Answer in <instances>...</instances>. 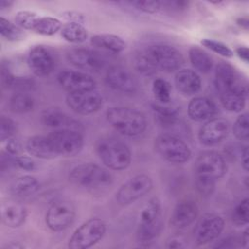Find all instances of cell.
Here are the masks:
<instances>
[{
    "instance_id": "cell-23",
    "label": "cell",
    "mask_w": 249,
    "mask_h": 249,
    "mask_svg": "<svg viewBox=\"0 0 249 249\" xmlns=\"http://www.w3.org/2000/svg\"><path fill=\"white\" fill-rule=\"evenodd\" d=\"M25 149L30 156L38 159L49 160L57 157L48 135H33L29 137L26 140Z\"/></svg>"
},
{
    "instance_id": "cell-10",
    "label": "cell",
    "mask_w": 249,
    "mask_h": 249,
    "mask_svg": "<svg viewBox=\"0 0 249 249\" xmlns=\"http://www.w3.org/2000/svg\"><path fill=\"white\" fill-rule=\"evenodd\" d=\"M194 170L196 178L217 182L227 173V163L221 154L207 151L197 157Z\"/></svg>"
},
{
    "instance_id": "cell-9",
    "label": "cell",
    "mask_w": 249,
    "mask_h": 249,
    "mask_svg": "<svg viewBox=\"0 0 249 249\" xmlns=\"http://www.w3.org/2000/svg\"><path fill=\"white\" fill-rule=\"evenodd\" d=\"M76 207L74 203L66 198L53 201L47 209L45 223L53 231H61L68 229L75 221Z\"/></svg>"
},
{
    "instance_id": "cell-53",
    "label": "cell",
    "mask_w": 249,
    "mask_h": 249,
    "mask_svg": "<svg viewBox=\"0 0 249 249\" xmlns=\"http://www.w3.org/2000/svg\"><path fill=\"white\" fill-rule=\"evenodd\" d=\"M13 4H14L13 1L1 0V1H0V8H1V10H4V9H7V8H10Z\"/></svg>"
},
{
    "instance_id": "cell-39",
    "label": "cell",
    "mask_w": 249,
    "mask_h": 249,
    "mask_svg": "<svg viewBox=\"0 0 249 249\" xmlns=\"http://www.w3.org/2000/svg\"><path fill=\"white\" fill-rule=\"evenodd\" d=\"M201 44L205 48L211 50L212 52H214L224 57H231L233 54L231 48L229 46H227L226 44H224L223 42H220V41H217L214 39L205 38V39L201 40Z\"/></svg>"
},
{
    "instance_id": "cell-32",
    "label": "cell",
    "mask_w": 249,
    "mask_h": 249,
    "mask_svg": "<svg viewBox=\"0 0 249 249\" xmlns=\"http://www.w3.org/2000/svg\"><path fill=\"white\" fill-rule=\"evenodd\" d=\"M35 99L29 92H16L9 101V107L12 112L17 114H25L33 110Z\"/></svg>"
},
{
    "instance_id": "cell-16",
    "label": "cell",
    "mask_w": 249,
    "mask_h": 249,
    "mask_svg": "<svg viewBox=\"0 0 249 249\" xmlns=\"http://www.w3.org/2000/svg\"><path fill=\"white\" fill-rule=\"evenodd\" d=\"M67 106L79 115H90L97 112L103 105V97L95 89L77 93H68Z\"/></svg>"
},
{
    "instance_id": "cell-24",
    "label": "cell",
    "mask_w": 249,
    "mask_h": 249,
    "mask_svg": "<svg viewBox=\"0 0 249 249\" xmlns=\"http://www.w3.org/2000/svg\"><path fill=\"white\" fill-rule=\"evenodd\" d=\"M1 218L5 226L17 229L22 226L27 217L26 207L17 201H7L1 207Z\"/></svg>"
},
{
    "instance_id": "cell-22",
    "label": "cell",
    "mask_w": 249,
    "mask_h": 249,
    "mask_svg": "<svg viewBox=\"0 0 249 249\" xmlns=\"http://www.w3.org/2000/svg\"><path fill=\"white\" fill-rule=\"evenodd\" d=\"M187 112L191 120L196 122H206L217 116L218 107L208 97L196 96L190 100Z\"/></svg>"
},
{
    "instance_id": "cell-12",
    "label": "cell",
    "mask_w": 249,
    "mask_h": 249,
    "mask_svg": "<svg viewBox=\"0 0 249 249\" xmlns=\"http://www.w3.org/2000/svg\"><path fill=\"white\" fill-rule=\"evenodd\" d=\"M57 156L73 157L79 154L84 146V137L79 130L58 129L48 134Z\"/></svg>"
},
{
    "instance_id": "cell-46",
    "label": "cell",
    "mask_w": 249,
    "mask_h": 249,
    "mask_svg": "<svg viewBox=\"0 0 249 249\" xmlns=\"http://www.w3.org/2000/svg\"><path fill=\"white\" fill-rule=\"evenodd\" d=\"M215 248H236L241 247L240 238L238 239L236 236H228L226 238L221 239L214 245Z\"/></svg>"
},
{
    "instance_id": "cell-26",
    "label": "cell",
    "mask_w": 249,
    "mask_h": 249,
    "mask_svg": "<svg viewBox=\"0 0 249 249\" xmlns=\"http://www.w3.org/2000/svg\"><path fill=\"white\" fill-rule=\"evenodd\" d=\"M90 44L98 49L105 50L113 53H120L124 51L126 44L124 40L115 34H96L90 38Z\"/></svg>"
},
{
    "instance_id": "cell-29",
    "label": "cell",
    "mask_w": 249,
    "mask_h": 249,
    "mask_svg": "<svg viewBox=\"0 0 249 249\" xmlns=\"http://www.w3.org/2000/svg\"><path fill=\"white\" fill-rule=\"evenodd\" d=\"M189 59L193 67L202 74L209 73L214 65L212 57L198 47H192L189 50Z\"/></svg>"
},
{
    "instance_id": "cell-13",
    "label": "cell",
    "mask_w": 249,
    "mask_h": 249,
    "mask_svg": "<svg viewBox=\"0 0 249 249\" xmlns=\"http://www.w3.org/2000/svg\"><path fill=\"white\" fill-rule=\"evenodd\" d=\"M225 228V221L222 216L216 213H204L197 221L194 237L197 245H205L222 233Z\"/></svg>"
},
{
    "instance_id": "cell-15",
    "label": "cell",
    "mask_w": 249,
    "mask_h": 249,
    "mask_svg": "<svg viewBox=\"0 0 249 249\" xmlns=\"http://www.w3.org/2000/svg\"><path fill=\"white\" fill-rule=\"evenodd\" d=\"M56 80L68 93L93 90L96 88L95 80L88 73L79 70H62L57 74Z\"/></svg>"
},
{
    "instance_id": "cell-27",
    "label": "cell",
    "mask_w": 249,
    "mask_h": 249,
    "mask_svg": "<svg viewBox=\"0 0 249 249\" xmlns=\"http://www.w3.org/2000/svg\"><path fill=\"white\" fill-rule=\"evenodd\" d=\"M40 189L39 181L31 175H22L17 178L11 185V192L18 197L32 196Z\"/></svg>"
},
{
    "instance_id": "cell-41",
    "label": "cell",
    "mask_w": 249,
    "mask_h": 249,
    "mask_svg": "<svg viewBox=\"0 0 249 249\" xmlns=\"http://www.w3.org/2000/svg\"><path fill=\"white\" fill-rule=\"evenodd\" d=\"M129 4L145 14H156L162 8V2L160 1H132Z\"/></svg>"
},
{
    "instance_id": "cell-52",
    "label": "cell",
    "mask_w": 249,
    "mask_h": 249,
    "mask_svg": "<svg viewBox=\"0 0 249 249\" xmlns=\"http://www.w3.org/2000/svg\"><path fill=\"white\" fill-rule=\"evenodd\" d=\"M248 240H249V231H248V229H245V231H243V233L241 234V237H240L241 246L242 247H247Z\"/></svg>"
},
{
    "instance_id": "cell-31",
    "label": "cell",
    "mask_w": 249,
    "mask_h": 249,
    "mask_svg": "<svg viewBox=\"0 0 249 249\" xmlns=\"http://www.w3.org/2000/svg\"><path fill=\"white\" fill-rule=\"evenodd\" d=\"M60 34L64 40L74 44H80L88 39V30L82 23L66 22L60 29Z\"/></svg>"
},
{
    "instance_id": "cell-19",
    "label": "cell",
    "mask_w": 249,
    "mask_h": 249,
    "mask_svg": "<svg viewBox=\"0 0 249 249\" xmlns=\"http://www.w3.org/2000/svg\"><path fill=\"white\" fill-rule=\"evenodd\" d=\"M26 62L31 72L37 77L48 76L54 67L52 53L44 46H34L27 53Z\"/></svg>"
},
{
    "instance_id": "cell-1",
    "label": "cell",
    "mask_w": 249,
    "mask_h": 249,
    "mask_svg": "<svg viewBox=\"0 0 249 249\" xmlns=\"http://www.w3.org/2000/svg\"><path fill=\"white\" fill-rule=\"evenodd\" d=\"M105 117L116 131L128 137L141 135L148 124L147 118L143 112L126 106L110 107L107 109Z\"/></svg>"
},
{
    "instance_id": "cell-6",
    "label": "cell",
    "mask_w": 249,
    "mask_h": 249,
    "mask_svg": "<svg viewBox=\"0 0 249 249\" xmlns=\"http://www.w3.org/2000/svg\"><path fill=\"white\" fill-rule=\"evenodd\" d=\"M107 230L106 223L100 218H90L80 225L68 240L71 249H87L99 242Z\"/></svg>"
},
{
    "instance_id": "cell-51",
    "label": "cell",
    "mask_w": 249,
    "mask_h": 249,
    "mask_svg": "<svg viewBox=\"0 0 249 249\" xmlns=\"http://www.w3.org/2000/svg\"><path fill=\"white\" fill-rule=\"evenodd\" d=\"M236 23L243 29L247 30L248 29V25H249V21H248V18H245V17H241V18H238L236 19Z\"/></svg>"
},
{
    "instance_id": "cell-25",
    "label": "cell",
    "mask_w": 249,
    "mask_h": 249,
    "mask_svg": "<svg viewBox=\"0 0 249 249\" xmlns=\"http://www.w3.org/2000/svg\"><path fill=\"white\" fill-rule=\"evenodd\" d=\"M175 85L177 89L185 94L192 95L201 89V79L199 75L192 69H180L175 74Z\"/></svg>"
},
{
    "instance_id": "cell-42",
    "label": "cell",
    "mask_w": 249,
    "mask_h": 249,
    "mask_svg": "<svg viewBox=\"0 0 249 249\" xmlns=\"http://www.w3.org/2000/svg\"><path fill=\"white\" fill-rule=\"evenodd\" d=\"M37 14L31 11H18L15 16V23L21 29L30 30Z\"/></svg>"
},
{
    "instance_id": "cell-35",
    "label": "cell",
    "mask_w": 249,
    "mask_h": 249,
    "mask_svg": "<svg viewBox=\"0 0 249 249\" xmlns=\"http://www.w3.org/2000/svg\"><path fill=\"white\" fill-rule=\"evenodd\" d=\"M0 33L3 38L10 42L18 41L23 37L22 29L4 17L0 18Z\"/></svg>"
},
{
    "instance_id": "cell-36",
    "label": "cell",
    "mask_w": 249,
    "mask_h": 249,
    "mask_svg": "<svg viewBox=\"0 0 249 249\" xmlns=\"http://www.w3.org/2000/svg\"><path fill=\"white\" fill-rule=\"evenodd\" d=\"M133 64L134 68L144 76H152L158 70L144 51L139 52L134 56Z\"/></svg>"
},
{
    "instance_id": "cell-3",
    "label": "cell",
    "mask_w": 249,
    "mask_h": 249,
    "mask_svg": "<svg viewBox=\"0 0 249 249\" xmlns=\"http://www.w3.org/2000/svg\"><path fill=\"white\" fill-rule=\"evenodd\" d=\"M162 229V211L158 197L151 198L141 209L136 228V239L139 242H150Z\"/></svg>"
},
{
    "instance_id": "cell-38",
    "label": "cell",
    "mask_w": 249,
    "mask_h": 249,
    "mask_svg": "<svg viewBox=\"0 0 249 249\" xmlns=\"http://www.w3.org/2000/svg\"><path fill=\"white\" fill-rule=\"evenodd\" d=\"M233 135L239 139L246 141L249 137V120L248 114L243 113L237 117L232 125Z\"/></svg>"
},
{
    "instance_id": "cell-8",
    "label": "cell",
    "mask_w": 249,
    "mask_h": 249,
    "mask_svg": "<svg viewBox=\"0 0 249 249\" xmlns=\"http://www.w3.org/2000/svg\"><path fill=\"white\" fill-rule=\"evenodd\" d=\"M157 69L165 72L180 70L185 62L184 56L179 50L166 44H155L144 50Z\"/></svg>"
},
{
    "instance_id": "cell-48",
    "label": "cell",
    "mask_w": 249,
    "mask_h": 249,
    "mask_svg": "<svg viewBox=\"0 0 249 249\" xmlns=\"http://www.w3.org/2000/svg\"><path fill=\"white\" fill-rule=\"evenodd\" d=\"M235 53L237 56L243 60L245 63H248L249 61V53H248V48L246 46H239L235 49Z\"/></svg>"
},
{
    "instance_id": "cell-43",
    "label": "cell",
    "mask_w": 249,
    "mask_h": 249,
    "mask_svg": "<svg viewBox=\"0 0 249 249\" xmlns=\"http://www.w3.org/2000/svg\"><path fill=\"white\" fill-rule=\"evenodd\" d=\"M195 185L197 190V192L204 196H209L213 194L216 186V182L201 179V178H196L195 179Z\"/></svg>"
},
{
    "instance_id": "cell-18",
    "label": "cell",
    "mask_w": 249,
    "mask_h": 249,
    "mask_svg": "<svg viewBox=\"0 0 249 249\" xmlns=\"http://www.w3.org/2000/svg\"><path fill=\"white\" fill-rule=\"evenodd\" d=\"M229 130V122L226 119L215 117L202 124L198 131V140L204 146H214L228 136Z\"/></svg>"
},
{
    "instance_id": "cell-7",
    "label": "cell",
    "mask_w": 249,
    "mask_h": 249,
    "mask_svg": "<svg viewBox=\"0 0 249 249\" xmlns=\"http://www.w3.org/2000/svg\"><path fill=\"white\" fill-rule=\"evenodd\" d=\"M155 150L165 160L171 163H184L192 156L187 143L176 135L162 133L155 139Z\"/></svg>"
},
{
    "instance_id": "cell-20",
    "label": "cell",
    "mask_w": 249,
    "mask_h": 249,
    "mask_svg": "<svg viewBox=\"0 0 249 249\" xmlns=\"http://www.w3.org/2000/svg\"><path fill=\"white\" fill-rule=\"evenodd\" d=\"M41 121L44 125L53 130L75 129L80 131L82 127L80 122L71 118L67 113L56 107L45 109L41 114Z\"/></svg>"
},
{
    "instance_id": "cell-47",
    "label": "cell",
    "mask_w": 249,
    "mask_h": 249,
    "mask_svg": "<svg viewBox=\"0 0 249 249\" xmlns=\"http://www.w3.org/2000/svg\"><path fill=\"white\" fill-rule=\"evenodd\" d=\"M63 18L68 20V22H78L82 23L84 22L85 18L84 16L79 13V12H74V11H67L63 13Z\"/></svg>"
},
{
    "instance_id": "cell-21",
    "label": "cell",
    "mask_w": 249,
    "mask_h": 249,
    "mask_svg": "<svg viewBox=\"0 0 249 249\" xmlns=\"http://www.w3.org/2000/svg\"><path fill=\"white\" fill-rule=\"evenodd\" d=\"M198 215V207L194 200L179 201L171 214L170 224L177 230H183L195 222Z\"/></svg>"
},
{
    "instance_id": "cell-33",
    "label": "cell",
    "mask_w": 249,
    "mask_h": 249,
    "mask_svg": "<svg viewBox=\"0 0 249 249\" xmlns=\"http://www.w3.org/2000/svg\"><path fill=\"white\" fill-rule=\"evenodd\" d=\"M152 92L157 102L168 104L171 101V86L161 78H157L153 81Z\"/></svg>"
},
{
    "instance_id": "cell-50",
    "label": "cell",
    "mask_w": 249,
    "mask_h": 249,
    "mask_svg": "<svg viewBox=\"0 0 249 249\" xmlns=\"http://www.w3.org/2000/svg\"><path fill=\"white\" fill-rule=\"evenodd\" d=\"M166 247L167 248H182V247H184V245L181 240H179L177 238H172L167 242Z\"/></svg>"
},
{
    "instance_id": "cell-4",
    "label": "cell",
    "mask_w": 249,
    "mask_h": 249,
    "mask_svg": "<svg viewBox=\"0 0 249 249\" xmlns=\"http://www.w3.org/2000/svg\"><path fill=\"white\" fill-rule=\"evenodd\" d=\"M68 179L73 185L84 189H97L111 185L113 182L112 174L93 162H84L74 166L68 174Z\"/></svg>"
},
{
    "instance_id": "cell-28",
    "label": "cell",
    "mask_w": 249,
    "mask_h": 249,
    "mask_svg": "<svg viewBox=\"0 0 249 249\" xmlns=\"http://www.w3.org/2000/svg\"><path fill=\"white\" fill-rule=\"evenodd\" d=\"M61 27L62 23L58 18L37 15V17L33 20L30 30L40 35L52 36L59 31Z\"/></svg>"
},
{
    "instance_id": "cell-40",
    "label": "cell",
    "mask_w": 249,
    "mask_h": 249,
    "mask_svg": "<svg viewBox=\"0 0 249 249\" xmlns=\"http://www.w3.org/2000/svg\"><path fill=\"white\" fill-rule=\"evenodd\" d=\"M17 131V124L10 117L1 116L0 120V139L2 142L7 141L8 139L14 137Z\"/></svg>"
},
{
    "instance_id": "cell-45",
    "label": "cell",
    "mask_w": 249,
    "mask_h": 249,
    "mask_svg": "<svg viewBox=\"0 0 249 249\" xmlns=\"http://www.w3.org/2000/svg\"><path fill=\"white\" fill-rule=\"evenodd\" d=\"M5 147H6L5 148L6 153L11 155V156H14V157L18 156L22 151V146H21L20 142L18 139L14 138V137H12V138H10L6 141V146Z\"/></svg>"
},
{
    "instance_id": "cell-2",
    "label": "cell",
    "mask_w": 249,
    "mask_h": 249,
    "mask_svg": "<svg viewBox=\"0 0 249 249\" xmlns=\"http://www.w3.org/2000/svg\"><path fill=\"white\" fill-rule=\"evenodd\" d=\"M95 152L109 169L124 170L130 165L131 152L128 146L114 136H101L95 143Z\"/></svg>"
},
{
    "instance_id": "cell-44",
    "label": "cell",
    "mask_w": 249,
    "mask_h": 249,
    "mask_svg": "<svg viewBox=\"0 0 249 249\" xmlns=\"http://www.w3.org/2000/svg\"><path fill=\"white\" fill-rule=\"evenodd\" d=\"M15 165L20 169L26 171H32L36 168L35 161L28 156H16L15 157Z\"/></svg>"
},
{
    "instance_id": "cell-49",
    "label": "cell",
    "mask_w": 249,
    "mask_h": 249,
    "mask_svg": "<svg viewBox=\"0 0 249 249\" xmlns=\"http://www.w3.org/2000/svg\"><path fill=\"white\" fill-rule=\"evenodd\" d=\"M241 165L245 171L248 170V147L245 146L241 150Z\"/></svg>"
},
{
    "instance_id": "cell-34",
    "label": "cell",
    "mask_w": 249,
    "mask_h": 249,
    "mask_svg": "<svg viewBox=\"0 0 249 249\" xmlns=\"http://www.w3.org/2000/svg\"><path fill=\"white\" fill-rule=\"evenodd\" d=\"M246 96L241 94H220L219 99L222 106L230 112H241L246 104Z\"/></svg>"
},
{
    "instance_id": "cell-14",
    "label": "cell",
    "mask_w": 249,
    "mask_h": 249,
    "mask_svg": "<svg viewBox=\"0 0 249 249\" xmlns=\"http://www.w3.org/2000/svg\"><path fill=\"white\" fill-rule=\"evenodd\" d=\"M67 60L76 68L84 72H99L106 65V59L99 52L86 49L77 48L70 50L66 54Z\"/></svg>"
},
{
    "instance_id": "cell-17",
    "label": "cell",
    "mask_w": 249,
    "mask_h": 249,
    "mask_svg": "<svg viewBox=\"0 0 249 249\" xmlns=\"http://www.w3.org/2000/svg\"><path fill=\"white\" fill-rule=\"evenodd\" d=\"M105 82L111 89L121 92L134 93L138 89V83L133 74L121 65H113L107 69Z\"/></svg>"
},
{
    "instance_id": "cell-5",
    "label": "cell",
    "mask_w": 249,
    "mask_h": 249,
    "mask_svg": "<svg viewBox=\"0 0 249 249\" xmlns=\"http://www.w3.org/2000/svg\"><path fill=\"white\" fill-rule=\"evenodd\" d=\"M214 85L219 95L232 93L247 97L248 85L245 77L228 62H221L216 66Z\"/></svg>"
},
{
    "instance_id": "cell-30",
    "label": "cell",
    "mask_w": 249,
    "mask_h": 249,
    "mask_svg": "<svg viewBox=\"0 0 249 249\" xmlns=\"http://www.w3.org/2000/svg\"><path fill=\"white\" fill-rule=\"evenodd\" d=\"M152 109L155 113L157 121L161 125L171 126L178 120V109L173 106H169L168 104L159 103L154 101L152 104Z\"/></svg>"
},
{
    "instance_id": "cell-37",
    "label": "cell",
    "mask_w": 249,
    "mask_h": 249,
    "mask_svg": "<svg viewBox=\"0 0 249 249\" xmlns=\"http://www.w3.org/2000/svg\"><path fill=\"white\" fill-rule=\"evenodd\" d=\"M231 220L236 226H244L249 221V200L247 197L239 201L231 212Z\"/></svg>"
},
{
    "instance_id": "cell-11",
    "label": "cell",
    "mask_w": 249,
    "mask_h": 249,
    "mask_svg": "<svg viewBox=\"0 0 249 249\" xmlns=\"http://www.w3.org/2000/svg\"><path fill=\"white\" fill-rule=\"evenodd\" d=\"M153 180L147 174H137L124 183L116 193V200L121 205H128L144 196L153 189Z\"/></svg>"
}]
</instances>
